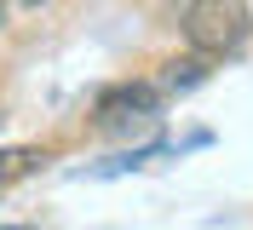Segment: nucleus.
Returning <instances> with one entry per match:
<instances>
[{
  "instance_id": "f257e3e1",
  "label": "nucleus",
  "mask_w": 253,
  "mask_h": 230,
  "mask_svg": "<svg viewBox=\"0 0 253 230\" xmlns=\"http://www.w3.org/2000/svg\"><path fill=\"white\" fill-rule=\"evenodd\" d=\"M178 29H184L190 52L230 58V52H242V46H248V35H253V12H248V0H184Z\"/></svg>"
},
{
  "instance_id": "f03ea898",
  "label": "nucleus",
  "mask_w": 253,
  "mask_h": 230,
  "mask_svg": "<svg viewBox=\"0 0 253 230\" xmlns=\"http://www.w3.org/2000/svg\"><path fill=\"white\" fill-rule=\"evenodd\" d=\"M161 109V92L156 81H115L92 98V121L98 127H132V121H150Z\"/></svg>"
},
{
  "instance_id": "7ed1b4c3",
  "label": "nucleus",
  "mask_w": 253,
  "mask_h": 230,
  "mask_svg": "<svg viewBox=\"0 0 253 230\" xmlns=\"http://www.w3.org/2000/svg\"><path fill=\"white\" fill-rule=\"evenodd\" d=\"M213 63H219V58H207V52H190V58H173V63H161V75H156V92H161V98L196 92L207 75H213Z\"/></svg>"
},
{
  "instance_id": "20e7f679",
  "label": "nucleus",
  "mask_w": 253,
  "mask_h": 230,
  "mask_svg": "<svg viewBox=\"0 0 253 230\" xmlns=\"http://www.w3.org/2000/svg\"><path fill=\"white\" fill-rule=\"evenodd\" d=\"M35 161H41V155H35V150H0V184L23 179V173H29Z\"/></svg>"
},
{
  "instance_id": "39448f33",
  "label": "nucleus",
  "mask_w": 253,
  "mask_h": 230,
  "mask_svg": "<svg viewBox=\"0 0 253 230\" xmlns=\"http://www.w3.org/2000/svg\"><path fill=\"white\" fill-rule=\"evenodd\" d=\"M12 6H29V12H41V6H46V0H12Z\"/></svg>"
},
{
  "instance_id": "423d86ee",
  "label": "nucleus",
  "mask_w": 253,
  "mask_h": 230,
  "mask_svg": "<svg viewBox=\"0 0 253 230\" xmlns=\"http://www.w3.org/2000/svg\"><path fill=\"white\" fill-rule=\"evenodd\" d=\"M0 23H6V0H0Z\"/></svg>"
}]
</instances>
